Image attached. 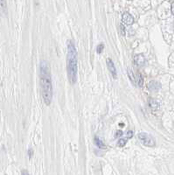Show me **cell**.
Returning <instances> with one entry per match:
<instances>
[{
    "label": "cell",
    "instance_id": "obj_1",
    "mask_svg": "<svg viewBox=\"0 0 174 175\" xmlns=\"http://www.w3.org/2000/svg\"><path fill=\"white\" fill-rule=\"evenodd\" d=\"M40 86L43 100L46 105H50L53 98V86L49 66L46 61L40 62Z\"/></svg>",
    "mask_w": 174,
    "mask_h": 175
},
{
    "label": "cell",
    "instance_id": "obj_2",
    "mask_svg": "<svg viewBox=\"0 0 174 175\" xmlns=\"http://www.w3.org/2000/svg\"><path fill=\"white\" fill-rule=\"evenodd\" d=\"M67 67L69 81L71 84L75 83L77 78V51L71 40L67 42Z\"/></svg>",
    "mask_w": 174,
    "mask_h": 175
},
{
    "label": "cell",
    "instance_id": "obj_3",
    "mask_svg": "<svg viewBox=\"0 0 174 175\" xmlns=\"http://www.w3.org/2000/svg\"><path fill=\"white\" fill-rule=\"evenodd\" d=\"M138 138L141 140V141L144 143V145L146 146H150V147H152L156 145L155 143V140L152 137H151L150 135L146 134L144 132H141L138 134Z\"/></svg>",
    "mask_w": 174,
    "mask_h": 175
},
{
    "label": "cell",
    "instance_id": "obj_4",
    "mask_svg": "<svg viewBox=\"0 0 174 175\" xmlns=\"http://www.w3.org/2000/svg\"><path fill=\"white\" fill-rule=\"evenodd\" d=\"M122 23H124L127 26H131L134 23V18L132 17V15L129 12H124L122 15Z\"/></svg>",
    "mask_w": 174,
    "mask_h": 175
},
{
    "label": "cell",
    "instance_id": "obj_5",
    "mask_svg": "<svg viewBox=\"0 0 174 175\" xmlns=\"http://www.w3.org/2000/svg\"><path fill=\"white\" fill-rule=\"evenodd\" d=\"M134 63L138 67H142L145 63V58L143 54H136L134 55Z\"/></svg>",
    "mask_w": 174,
    "mask_h": 175
},
{
    "label": "cell",
    "instance_id": "obj_6",
    "mask_svg": "<svg viewBox=\"0 0 174 175\" xmlns=\"http://www.w3.org/2000/svg\"><path fill=\"white\" fill-rule=\"evenodd\" d=\"M107 66H108V71L111 73L113 77L116 79V67H115V65L111 59H107Z\"/></svg>",
    "mask_w": 174,
    "mask_h": 175
},
{
    "label": "cell",
    "instance_id": "obj_7",
    "mask_svg": "<svg viewBox=\"0 0 174 175\" xmlns=\"http://www.w3.org/2000/svg\"><path fill=\"white\" fill-rule=\"evenodd\" d=\"M161 88V85L159 82L157 81H151L150 83L148 84V88L151 90H158L159 88Z\"/></svg>",
    "mask_w": 174,
    "mask_h": 175
},
{
    "label": "cell",
    "instance_id": "obj_8",
    "mask_svg": "<svg viewBox=\"0 0 174 175\" xmlns=\"http://www.w3.org/2000/svg\"><path fill=\"white\" fill-rule=\"evenodd\" d=\"M95 145H97V147H99L100 149H105L106 148L105 144H104L99 137H95Z\"/></svg>",
    "mask_w": 174,
    "mask_h": 175
},
{
    "label": "cell",
    "instance_id": "obj_9",
    "mask_svg": "<svg viewBox=\"0 0 174 175\" xmlns=\"http://www.w3.org/2000/svg\"><path fill=\"white\" fill-rule=\"evenodd\" d=\"M149 105L153 110H156L158 108V103L155 101L154 99H150L149 100Z\"/></svg>",
    "mask_w": 174,
    "mask_h": 175
},
{
    "label": "cell",
    "instance_id": "obj_10",
    "mask_svg": "<svg viewBox=\"0 0 174 175\" xmlns=\"http://www.w3.org/2000/svg\"><path fill=\"white\" fill-rule=\"evenodd\" d=\"M136 82L138 83V85L139 86V87H142L143 84H144V79H143L142 75H136Z\"/></svg>",
    "mask_w": 174,
    "mask_h": 175
},
{
    "label": "cell",
    "instance_id": "obj_11",
    "mask_svg": "<svg viewBox=\"0 0 174 175\" xmlns=\"http://www.w3.org/2000/svg\"><path fill=\"white\" fill-rule=\"evenodd\" d=\"M128 75H129V77H130V81H131L133 83L136 84V77L134 76V74H133V71L130 68H128Z\"/></svg>",
    "mask_w": 174,
    "mask_h": 175
},
{
    "label": "cell",
    "instance_id": "obj_12",
    "mask_svg": "<svg viewBox=\"0 0 174 175\" xmlns=\"http://www.w3.org/2000/svg\"><path fill=\"white\" fill-rule=\"evenodd\" d=\"M0 3H1V9L4 12H6V0H0Z\"/></svg>",
    "mask_w": 174,
    "mask_h": 175
},
{
    "label": "cell",
    "instance_id": "obj_13",
    "mask_svg": "<svg viewBox=\"0 0 174 175\" xmlns=\"http://www.w3.org/2000/svg\"><path fill=\"white\" fill-rule=\"evenodd\" d=\"M126 143H127V141L123 138H121L118 140V145H119L120 147H123V146L126 145Z\"/></svg>",
    "mask_w": 174,
    "mask_h": 175
},
{
    "label": "cell",
    "instance_id": "obj_14",
    "mask_svg": "<svg viewBox=\"0 0 174 175\" xmlns=\"http://www.w3.org/2000/svg\"><path fill=\"white\" fill-rule=\"evenodd\" d=\"M104 49V46L102 44H100L99 46H97V49H96V52H97V53H102V50Z\"/></svg>",
    "mask_w": 174,
    "mask_h": 175
},
{
    "label": "cell",
    "instance_id": "obj_15",
    "mask_svg": "<svg viewBox=\"0 0 174 175\" xmlns=\"http://www.w3.org/2000/svg\"><path fill=\"white\" fill-rule=\"evenodd\" d=\"M133 136V131H127V138H131Z\"/></svg>",
    "mask_w": 174,
    "mask_h": 175
},
{
    "label": "cell",
    "instance_id": "obj_16",
    "mask_svg": "<svg viewBox=\"0 0 174 175\" xmlns=\"http://www.w3.org/2000/svg\"><path fill=\"white\" fill-rule=\"evenodd\" d=\"M122 135V131H117L115 133V137H120Z\"/></svg>",
    "mask_w": 174,
    "mask_h": 175
},
{
    "label": "cell",
    "instance_id": "obj_17",
    "mask_svg": "<svg viewBox=\"0 0 174 175\" xmlns=\"http://www.w3.org/2000/svg\"><path fill=\"white\" fill-rule=\"evenodd\" d=\"M120 30H121V33L122 35H125V27L122 25H120Z\"/></svg>",
    "mask_w": 174,
    "mask_h": 175
},
{
    "label": "cell",
    "instance_id": "obj_18",
    "mask_svg": "<svg viewBox=\"0 0 174 175\" xmlns=\"http://www.w3.org/2000/svg\"><path fill=\"white\" fill-rule=\"evenodd\" d=\"M32 153H33V151H32V149H29V150H28V155H29V158H32Z\"/></svg>",
    "mask_w": 174,
    "mask_h": 175
},
{
    "label": "cell",
    "instance_id": "obj_19",
    "mask_svg": "<svg viewBox=\"0 0 174 175\" xmlns=\"http://www.w3.org/2000/svg\"><path fill=\"white\" fill-rule=\"evenodd\" d=\"M21 175H29V173H28V172L26 170H23L21 172Z\"/></svg>",
    "mask_w": 174,
    "mask_h": 175
},
{
    "label": "cell",
    "instance_id": "obj_20",
    "mask_svg": "<svg viewBox=\"0 0 174 175\" xmlns=\"http://www.w3.org/2000/svg\"><path fill=\"white\" fill-rule=\"evenodd\" d=\"M171 13L174 15V2H172V4H171Z\"/></svg>",
    "mask_w": 174,
    "mask_h": 175
},
{
    "label": "cell",
    "instance_id": "obj_21",
    "mask_svg": "<svg viewBox=\"0 0 174 175\" xmlns=\"http://www.w3.org/2000/svg\"><path fill=\"white\" fill-rule=\"evenodd\" d=\"M130 1H131V0H130Z\"/></svg>",
    "mask_w": 174,
    "mask_h": 175
}]
</instances>
